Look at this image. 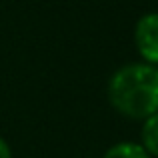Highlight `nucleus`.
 <instances>
[{
    "label": "nucleus",
    "mask_w": 158,
    "mask_h": 158,
    "mask_svg": "<svg viewBox=\"0 0 158 158\" xmlns=\"http://www.w3.org/2000/svg\"><path fill=\"white\" fill-rule=\"evenodd\" d=\"M106 96L120 116L144 122L158 112V66L146 62L118 66L108 78Z\"/></svg>",
    "instance_id": "1"
},
{
    "label": "nucleus",
    "mask_w": 158,
    "mask_h": 158,
    "mask_svg": "<svg viewBox=\"0 0 158 158\" xmlns=\"http://www.w3.org/2000/svg\"><path fill=\"white\" fill-rule=\"evenodd\" d=\"M132 40L140 62L158 66V12H146L136 20Z\"/></svg>",
    "instance_id": "2"
},
{
    "label": "nucleus",
    "mask_w": 158,
    "mask_h": 158,
    "mask_svg": "<svg viewBox=\"0 0 158 158\" xmlns=\"http://www.w3.org/2000/svg\"><path fill=\"white\" fill-rule=\"evenodd\" d=\"M140 144L152 158H158V112L146 118L140 128Z\"/></svg>",
    "instance_id": "3"
},
{
    "label": "nucleus",
    "mask_w": 158,
    "mask_h": 158,
    "mask_svg": "<svg viewBox=\"0 0 158 158\" xmlns=\"http://www.w3.org/2000/svg\"><path fill=\"white\" fill-rule=\"evenodd\" d=\"M102 158H152V156L144 150L140 142L122 140V142L112 144L104 154H102Z\"/></svg>",
    "instance_id": "4"
},
{
    "label": "nucleus",
    "mask_w": 158,
    "mask_h": 158,
    "mask_svg": "<svg viewBox=\"0 0 158 158\" xmlns=\"http://www.w3.org/2000/svg\"><path fill=\"white\" fill-rule=\"evenodd\" d=\"M0 158H12V148L2 136H0Z\"/></svg>",
    "instance_id": "5"
}]
</instances>
